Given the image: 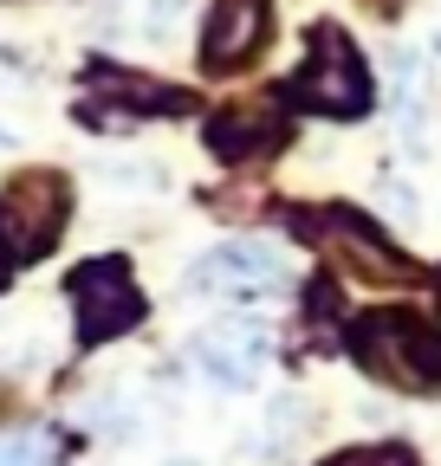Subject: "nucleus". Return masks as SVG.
<instances>
[{
	"mask_svg": "<svg viewBox=\"0 0 441 466\" xmlns=\"http://www.w3.org/2000/svg\"><path fill=\"white\" fill-rule=\"evenodd\" d=\"M272 26V0H214L208 26H201V66L208 72H234L266 46Z\"/></svg>",
	"mask_w": 441,
	"mask_h": 466,
	"instance_id": "0eeeda50",
	"label": "nucleus"
},
{
	"mask_svg": "<svg viewBox=\"0 0 441 466\" xmlns=\"http://www.w3.org/2000/svg\"><path fill=\"white\" fill-rule=\"evenodd\" d=\"M376 7H396V0H376Z\"/></svg>",
	"mask_w": 441,
	"mask_h": 466,
	"instance_id": "dca6fc26",
	"label": "nucleus"
},
{
	"mask_svg": "<svg viewBox=\"0 0 441 466\" xmlns=\"http://www.w3.org/2000/svg\"><path fill=\"white\" fill-rule=\"evenodd\" d=\"M292 97L324 110V116H364L370 110V72L338 26H312V66L292 78Z\"/></svg>",
	"mask_w": 441,
	"mask_h": 466,
	"instance_id": "20e7f679",
	"label": "nucleus"
},
{
	"mask_svg": "<svg viewBox=\"0 0 441 466\" xmlns=\"http://www.w3.org/2000/svg\"><path fill=\"white\" fill-rule=\"evenodd\" d=\"M7 279H14V266H7V259H0V285H7Z\"/></svg>",
	"mask_w": 441,
	"mask_h": 466,
	"instance_id": "2eb2a0df",
	"label": "nucleus"
},
{
	"mask_svg": "<svg viewBox=\"0 0 441 466\" xmlns=\"http://www.w3.org/2000/svg\"><path fill=\"white\" fill-rule=\"evenodd\" d=\"M66 214H72V188L52 168H33V175H20V182H7L0 188V259L26 266V259L52 253Z\"/></svg>",
	"mask_w": 441,
	"mask_h": 466,
	"instance_id": "f03ea898",
	"label": "nucleus"
},
{
	"mask_svg": "<svg viewBox=\"0 0 441 466\" xmlns=\"http://www.w3.org/2000/svg\"><path fill=\"white\" fill-rule=\"evenodd\" d=\"M324 466H422L403 441H383V447H351V453H338V460H324Z\"/></svg>",
	"mask_w": 441,
	"mask_h": 466,
	"instance_id": "f8f14e48",
	"label": "nucleus"
},
{
	"mask_svg": "<svg viewBox=\"0 0 441 466\" xmlns=\"http://www.w3.org/2000/svg\"><path fill=\"white\" fill-rule=\"evenodd\" d=\"M351 357L364 363V376L390 382L403 395H428L441 389V330H428L409 311H370L351 324Z\"/></svg>",
	"mask_w": 441,
	"mask_h": 466,
	"instance_id": "f257e3e1",
	"label": "nucleus"
},
{
	"mask_svg": "<svg viewBox=\"0 0 441 466\" xmlns=\"http://www.w3.org/2000/svg\"><path fill=\"white\" fill-rule=\"evenodd\" d=\"M97 85L110 91V104H118L124 116H162V110H189L182 91L156 85V78H137V72H97Z\"/></svg>",
	"mask_w": 441,
	"mask_h": 466,
	"instance_id": "9d476101",
	"label": "nucleus"
},
{
	"mask_svg": "<svg viewBox=\"0 0 441 466\" xmlns=\"http://www.w3.org/2000/svg\"><path fill=\"white\" fill-rule=\"evenodd\" d=\"M286 143V124L272 110H220L214 124H208V149L220 162H247V156H266V149H280Z\"/></svg>",
	"mask_w": 441,
	"mask_h": 466,
	"instance_id": "1a4fd4ad",
	"label": "nucleus"
},
{
	"mask_svg": "<svg viewBox=\"0 0 441 466\" xmlns=\"http://www.w3.org/2000/svg\"><path fill=\"white\" fill-rule=\"evenodd\" d=\"M182 7H189V0H149V33L162 39V33L176 26V14H182Z\"/></svg>",
	"mask_w": 441,
	"mask_h": 466,
	"instance_id": "ddd939ff",
	"label": "nucleus"
},
{
	"mask_svg": "<svg viewBox=\"0 0 441 466\" xmlns=\"http://www.w3.org/2000/svg\"><path fill=\"white\" fill-rule=\"evenodd\" d=\"M299 220V233L305 240H318V247H331L351 272H364V279H383V285H409V279H422V266L415 259H403L383 233L364 220V214H351V208H324V214H292Z\"/></svg>",
	"mask_w": 441,
	"mask_h": 466,
	"instance_id": "39448f33",
	"label": "nucleus"
},
{
	"mask_svg": "<svg viewBox=\"0 0 441 466\" xmlns=\"http://www.w3.org/2000/svg\"><path fill=\"white\" fill-rule=\"evenodd\" d=\"M72 318H78V343H110V337H124L143 324V291L130 279L124 259H85L72 279Z\"/></svg>",
	"mask_w": 441,
	"mask_h": 466,
	"instance_id": "7ed1b4c3",
	"label": "nucleus"
},
{
	"mask_svg": "<svg viewBox=\"0 0 441 466\" xmlns=\"http://www.w3.org/2000/svg\"><path fill=\"white\" fill-rule=\"evenodd\" d=\"M383 201H390V208H396V214H409V208H415V201H409V188H403V182H383Z\"/></svg>",
	"mask_w": 441,
	"mask_h": 466,
	"instance_id": "4468645a",
	"label": "nucleus"
},
{
	"mask_svg": "<svg viewBox=\"0 0 441 466\" xmlns=\"http://www.w3.org/2000/svg\"><path fill=\"white\" fill-rule=\"evenodd\" d=\"M435 52H441V39H435Z\"/></svg>",
	"mask_w": 441,
	"mask_h": 466,
	"instance_id": "f3484780",
	"label": "nucleus"
},
{
	"mask_svg": "<svg viewBox=\"0 0 441 466\" xmlns=\"http://www.w3.org/2000/svg\"><path fill=\"white\" fill-rule=\"evenodd\" d=\"M286 266L272 247L260 240H228V247H214L208 259H195L189 272V291H201V299H266V291H280Z\"/></svg>",
	"mask_w": 441,
	"mask_h": 466,
	"instance_id": "423d86ee",
	"label": "nucleus"
},
{
	"mask_svg": "<svg viewBox=\"0 0 441 466\" xmlns=\"http://www.w3.org/2000/svg\"><path fill=\"white\" fill-rule=\"evenodd\" d=\"M52 441H39V434H0V466H52Z\"/></svg>",
	"mask_w": 441,
	"mask_h": 466,
	"instance_id": "9b49d317",
	"label": "nucleus"
},
{
	"mask_svg": "<svg viewBox=\"0 0 441 466\" xmlns=\"http://www.w3.org/2000/svg\"><path fill=\"white\" fill-rule=\"evenodd\" d=\"M266 343H272V337H266L253 318H228V324L201 330L195 363H201L220 389H253V382H260V370H266Z\"/></svg>",
	"mask_w": 441,
	"mask_h": 466,
	"instance_id": "6e6552de",
	"label": "nucleus"
}]
</instances>
